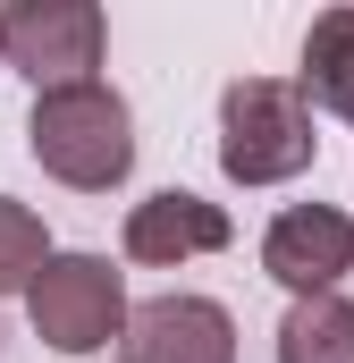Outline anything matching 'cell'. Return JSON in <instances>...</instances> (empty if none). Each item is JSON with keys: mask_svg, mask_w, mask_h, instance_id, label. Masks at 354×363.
I'll return each instance as SVG.
<instances>
[{"mask_svg": "<svg viewBox=\"0 0 354 363\" xmlns=\"http://www.w3.org/2000/svg\"><path fill=\"white\" fill-rule=\"evenodd\" d=\"M25 152L76 194H110V186L135 169V110L127 93L85 77V85L34 93V118H25Z\"/></svg>", "mask_w": 354, "mask_h": 363, "instance_id": "6da1fadb", "label": "cell"}, {"mask_svg": "<svg viewBox=\"0 0 354 363\" xmlns=\"http://www.w3.org/2000/svg\"><path fill=\"white\" fill-rule=\"evenodd\" d=\"M312 101L287 77H236L219 93V169L236 186H287L312 169Z\"/></svg>", "mask_w": 354, "mask_h": 363, "instance_id": "7a4b0ae2", "label": "cell"}, {"mask_svg": "<svg viewBox=\"0 0 354 363\" xmlns=\"http://www.w3.org/2000/svg\"><path fill=\"white\" fill-rule=\"evenodd\" d=\"M25 313H34V338L51 355H101L127 330V279L101 254H51L25 287Z\"/></svg>", "mask_w": 354, "mask_h": 363, "instance_id": "3957f363", "label": "cell"}, {"mask_svg": "<svg viewBox=\"0 0 354 363\" xmlns=\"http://www.w3.org/2000/svg\"><path fill=\"white\" fill-rule=\"evenodd\" d=\"M101 43H110V17L93 0H34L0 17V68H17L34 93L85 85L101 68Z\"/></svg>", "mask_w": 354, "mask_h": 363, "instance_id": "277c9868", "label": "cell"}, {"mask_svg": "<svg viewBox=\"0 0 354 363\" xmlns=\"http://www.w3.org/2000/svg\"><path fill=\"white\" fill-rule=\"evenodd\" d=\"M262 271L287 296H338V279L354 271V220L338 203H287L262 237Z\"/></svg>", "mask_w": 354, "mask_h": 363, "instance_id": "5b68a950", "label": "cell"}, {"mask_svg": "<svg viewBox=\"0 0 354 363\" xmlns=\"http://www.w3.org/2000/svg\"><path fill=\"white\" fill-rule=\"evenodd\" d=\"M118 363H236V321L211 296H152L127 313Z\"/></svg>", "mask_w": 354, "mask_h": 363, "instance_id": "8992f818", "label": "cell"}, {"mask_svg": "<svg viewBox=\"0 0 354 363\" xmlns=\"http://www.w3.org/2000/svg\"><path fill=\"white\" fill-rule=\"evenodd\" d=\"M228 237H236L228 211L202 203L194 186H161V194H144V203L127 211V262H152V271H177V262H194V254H219Z\"/></svg>", "mask_w": 354, "mask_h": 363, "instance_id": "52a82bcc", "label": "cell"}, {"mask_svg": "<svg viewBox=\"0 0 354 363\" xmlns=\"http://www.w3.org/2000/svg\"><path fill=\"white\" fill-rule=\"evenodd\" d=\"M278 363H354V304L346 296H295L278 321Z\"/></svg>", "mask_w": 354, "mask_h": 363, "instance_id": "ba28073f", "label": "cell"}, {"mask_svg": "<svg viewBox=\"0 0 354 363\" xmlns=\"http://www.w3.org/2000/svg\"><path fill=\"white\" fill-rule=\"evenodd\" d=\"M304 101L354 118V9L312 17V34H304Z\"/></svg>", "mask_w": 354, "mask_h": 363, "instance_id": "9c48e42d", "label": "cell"}, {"mask_svg": "<svg viewBox=\"0 0 354 363\" xmlns=\"http://www.w3.org/2000/svg\"><path fill=\"white\" fill-rule=\"evenodd\" d=\"M51 262V237H42V220L25 211V203H8L0 194V296L8 287H34V271Z\"/></svg>", "mask_w": 354, "mask_h": 363, "instance_id": "30bf717a", "label": "cell"}, {"mask_svg": "<svg viewBox=\"0 0 354 363\" xmlns=\"http://www.w3.org/2000/svg\"><path fill=\"white\" fill-rule=\"evenodd\" d=\"M0 17H8V9H0Z\"/></svg>", "mask_w": 354, "mask_h": 363, "instance_id": "8fae6325", "label": "cell"}]
</instances>
